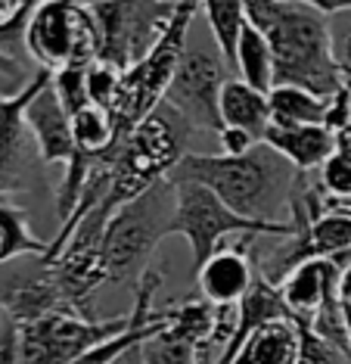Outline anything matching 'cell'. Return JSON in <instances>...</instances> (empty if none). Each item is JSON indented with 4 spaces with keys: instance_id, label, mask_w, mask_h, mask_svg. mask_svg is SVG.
<instances>
[{
    "instance_id": "obj_11",
    "label": "cell",
    "mask_w": 351,
    "mask_h": 364,
    "mask_svg": "<svg viewBox=\"0 0 351 364\" xmlns=\"http://www.w3.org/2000/svg\"><path fill=\"white\" fill-rule=\"evenodd\" d=\"M50 72L38 69V75L19 87L16 94H0V196L16 193L28 184L31 153H28V128H25V106L47 85Z\"/></svg>"
},
{
    "instance_id": "obj_14",
    "label": "cell",
    "mask_w": 351,
    "mask_h": 364,
    "mask_svg": "<svg viewBox=\"0 0 351 364\" xmlns=\"http://www.w3.org/2000/svg\"><path fill=\"white\" fill-rule=\"evenodd\" d=\"M258 277V262L246 252V246H221L218 252L196 271L199 296L221 309H237L246 299Z\"/></svg>"
},
{
    "instance_id": "obj_40",
    "label": "cell",
    "mask_w": 351,
    "mask_h": 364,
    "mask_svg": "<svg viewBox=\"0 0 351 364\" xmlns=\"http://www.w3.org/2000/svg\"><path fill=\"white\" fill-rule=\"evenodd\" d=\"M348 94H351V85H348Z\"/></svg>"
},
{
    "instance_id": "obj_39",
    "label": "cell",
    "mask_w": 351,
    "mask_h": 364,
    "mask_svg": "<svg viewBox=\"0 0 351 364\" xmlns=\"http://www.w3.org/2000/svg\"><path fill=\"white\" fill-rule=\"evenodd\" d=\"M339 205H342V209H348V212H351V200H348V203H339Z\"/></svg>"
},
{
    "instance_id": "obj_26",
    "label": "cell",
    "mask_w": 351,
    "mask_h": 364,
    "mask_svg": "<svg viewBox=\"0 0 351 364\" xmlns=\"http://www.w3.org/2000/svg\"><path fill=\"white\" fill-rule=\"evenodd\" d=\"M317 181H320L323 193L333 203H348L351 200V156L336 150L327 159V165L317 171Z\"/></svg>"
},
{
    "instance_id": "obj_29",
    "label": "cell",
    "mask_w": 351,
    "mask_h": 364,
    "mask_svg": "<svg viewBox=\"0 0 351 364\" xmlns=\"http://www.w3.org/2000/svg\"><path fill=\"white\" fill-rule=\"evenodd\" d=\"M298 333H302V349H298L296 364H351L336 346L320 339L308 324H298Z\"/></svg>"
},
{
    "instance_id": "obj_6",
    "label": "cell",
    "mask_w": 351,
    "mask_h": 364,
    "mask_svg": "<svg viewBox=\"0 0 351 364\" xmlns=\"http://www.w3.org/2000/svg\"><path fill=\"white\" fill-rule=\"evenodd\" d=\"M22 44L31 60L53 75L99 63L103 35L94 6L72 0H38L22 28Z\"/></svg>"
},
{
    "instance_id": "obj_31",
    "label": "cell",
    "mask_w": 351,
    "mask_h": 364,
    "mask_svg": "<svg viewBox=\"0 0 351 364\" xmlns=\"http://www.w3.org/2000/svg\"><path fill=\"white\" fill-rule=\"evenodd\" d=\"M218 144H221V153L224 156H246L249 150H255L261 140H255L249 131H239V128H221L218 134Z\"/></svg>"
},
{
    "instance_id": "obj_34",
    "label": "cell",
    "mask_w": 351,
    "mask_h": 364,
    "mask_svg": "<svg viewBox=\"0 0 351 364\" xmlns=\"http://www.w3.org/2000/svg\"><path fill=\"white\" fill-rule=\"evenodd\" d=\"M339 302H342V314H345V330H348V346H351V262L345 264V271H342Z\"/></svg>"
},
{
    "instance_id": "obj_17",
    "label": "cell",
    "mask_w": 351,
    "mask_h": 364,
    "mask_svg": "<svg viewBox=\"0 0 351 364\" xmlns=\"http://www.w3.org/2000/svg\"><path fill=\"white\" fill-rule=\"evenodd\" d=\"M302 349V333L292 318H280L258 327L230 364H296Z\"/></svg>"
},
{
    "instance_id": "obj_15",
    "label": "cell",
    "mask_w": 351,
    "mask_h": 364,
    "mask_svg": "<svg viewBox=\"0 0 351 364\" xmlns=\"http://www.w3.org/2000/svg\"><path fill=\"white\" fill-rule=\"evenodd\" d=\"M348 259H311V262H302L298 268H292L286 277L280 280V296L289 309V318L296 324H311V318L317 314V309L323 305V299L339 289L342 284V271Z\"/></svg>"
},
{
    "instance_id": "obj_12",
    "label": "cell",
    "mask_w": 351,
    "mask_h": 364,
    "mask_svg": "<svg viewBox=\"0 0 351 364\" xmlns=\"http://www.w3.org/2000/svg\"><path fill=\"white\" fill-rule=\"evenodd\" d=\"M53 311H75V309L63 296V289L56 284V277L50 274L47 264H40L38 271H19V274L0 280V314L10 318L13 324L19 327L31 324V321L47 318Z\"/></svg>"
},
{
    "instance_id": "obj_3",
    "label": "cell",
    "mask_w": 351,
    "mask_h": 364,
    "mask_svg": "<svg viewBox=\"0 0 351 364\" xmlns=\"http://www.w3.org/2000/svg\"><path fill=\"white\" fill-rule=\"evenodd\" d=\"M193 128L180 119L171 106H158V109L144 119L119 146L109 153V193L99 209H94L97 218L109 225V218L122 205L134 203L144 196L146 190L168 181L183 156H187V137Z\"/></svg>"
},
{
    "instance_id": "obj_7",
    "label": "cell",
    "mask_w": 351,
    "mask_h": 364,
    "mask_svg": "<svg viewBox=\"0 0 351 364\" xmlns=\"http://www.w3.org/2000/svg\"><path fill=\"white\" fill-rule=\"evenodd\" d=\"M174 193H178V205H174L171 234H178L190 243V252H193V277L221 250V240H227L233 234H242L246 240L249 237L289 240L296 234L292 225H271V221L242 218V215L227 209L208 187L193 184V181L174 184Z\"/></svg>"
},
{
    "instance_id": "obj_5",
    "label": "cell",
    "mask_w": 351,
    "mask_h": 364,
    "mask_svg": "<svg viewBox=\"0 0 351 364\" xmlns=\"http://www.w3.org/2000/svg\"><path fill=\"white\" fill-rule=\"evenodd\" d=\"M174 205H178L174 184L162 181L134 203L122 205L109 218V225L103 230V255L112 284L140 280L149 271V255L171 234Z\"/></svg>"
},
{
    "instance_id": "obj_24",
    "label": "cell",
    "mask_w": 351,
    "mask_h": 364,
    "mask_svg": "<svg viewBox=\"0 0 351 364\" xmlns=\"http://www.w3.org/2000/svg\"><path fill=\"white\" fill-rule=\"evenodd\" d=\"M140 352H144L146 364H202L196 346L183 343V339H178V336H171L165 327L158 330L156 336H149L146 343L140 346Z\"/></svg>"
},
{
    "instance_id": "obj_21",
    "label": "cell",
    "mask_w": 351,
    "mask_h": 364,
    "mask_svg": "<svg viewBox=\"0 0 351 364\" xmlns=\"http://www.w3.org/2000/svg\"><path fill=\"white\" fill-rule=\"evenodd\" d=\"M233 69L239 72V81H246L249 87L261 90V94L274 90V50L267 44V38L255 26H249V22L239 31Z\"/></svg>"
},
{
    "instance_id": "obj_16",
    "label": "cell",
    "mask_w": 351,
    "mask_h": 364,
    "mask_svg": "<svg viewBox=\"0 0 351 364\" xmlns=\"http://www.w3.org/2000/svg\"><path fill=\"white\" fill-rule=\"evenodd\" d=\"M261 144L280 153L296 171L314 175L336 153V134L323 125H271Z\"/></svg>"
},
{
    "instance_id": "obj_33",
    "label": "cell",
    "mask_w": 351,
    "mask_h": 364,
    "mask_svg": "<svg viewBox=\"0 0 351 364\" xmlns=\"http://www.w3.org/2000/svg\"><path fill=\"white\" fill-rule=\"evenodd\" d=\"M289 4H302L308 10L320 13V16H339V13H348L351 10V0H289Z\"/></svg>"
},
{
    "instance_id": "obj_20",
    "label": "cell",
    "mask_w": 351,
    "mask_h": 364,
    "mask_svg": "<svg viewBox=\"0 0 351 364\" xmlns=\"http://www.w3.org/2000/svg\"><path fill=\"white\" fill-rule=\"evenodd\" d=\"M267 100H271V125H323L333 97H317L296 85H277Z\"/></svg>"
},
{
    "instance_id": "obj_37",
    "label": "cell",
    "mask_w": 351,
    "mask_h": 364,
    "mask_svg": "<svg viewBox=\"0 0 351 364\" xmlns=\"http://www.w3.org/2000/svg\"><path fill=\"white\" fill-rule=\"evenodd\" d=\"M115 364H146V361H144V352H140V346H137V349H131L128 355H122Z\"/></svg>"
},
{
    "instance_id": "obj_2",
    "label": "cell",
    "mask_w": 351,
    "mask_h": 364,
    "mask_svg": "<svg viewBox=\"0 0 351 364\" xmlns=\"http://www.w3.org/2000/svg\"><path fill=\"white\" fill-rule=\"evenodd\" d=\"M246 22L274 50V87L296 85L317 97H336L345 87L333 60L327 16L289 0H249Z\"/></svg>"
},
{
    "instance_id": "obj_25",
    "label": "cell",
    "mask_w": 351,
    "mask_h": 364,
    "mask_svg": "<svg viewBox=\"0 0 351 364\" xmlns=\"http://www.w3.org/2000/svg\"><path fill=\"white\" fill-rule=\"evenodd\" d=\"M87 69H63V72H53V75H50L56 97H60L63 109L69 115L81 112L90 103V97H87Z\"/></svg>"
},
{
    "instance_id": "obj_18",
    "label": "cell",
    "mask_w": 351,
    "mask_h": 364,
    "mask_svg": "<svg viewBox=\"0 0 351 364\" xmlns=\"http://www.w3.org/2000/svg\"><path fill=\"white\" fill-rule=\"evenodd\" d=\"M221 122L227 128L249 131L255 140H264L271 128V100L261 90L249 87L246 81L230 78L221 90Z\"/></svg>"
},
{
    "instance_id": "obj_10",
    "label": "cell",
    "mask_w": 351,
    "mask_h": 364,
    "mask_svg": "<svg viewBox=\"0 0 351 364\" xmlns=\"http://www.w3.org/2000/svg\"><path fill=\"white\" fill-rule=\"evenodd\" d=\"M227 81V63H224L218 47L190 41L178 65V75H174L162 103L171 106L193 131L221 134V90Z\"/></svg>"
},
{
    "instance_id": "obj_8",
    "label": "cell",
    "mask_w": 351,
    "mask_h": 364,
    "mask_svg": "<svg viewBox=\"0 0 351 364\" xmlns=\"http://www.w3.org/2000/svg\"><path fill=\"white\" fill-rule=\"evenodd\" d=\"M94 13L103 35L99 63L128 72L165 35L178 13V0H99Z\"/></svg>"
},
{
    "instance_id": "obj_9",
    "label": "cell",
    "mask_w": 351,
    "mask_h": 364,
    "mask_svg": "<svg viewBox=\"0 0 351 364\" xmlns=\"http://www.w3.org/2000/svg\"><path fill=\"white\" fill-rule=\"evenodd\" d=\"M128 330V314L122 318H81L75 311H53L19 327L22 364H72L87 349Z\"/></svg>"
},
{
    "instance_id": "obj_38",
    "label": "cell",
    "mask_w": 351,
    "mask_h": 364,
    "mask_svg": "<svg viewBox=\"0 0 351 364\" xmlns=\"http://www.w3.org/2000/svg\"><path fill=\"white\" fill-rule=\"evenodd\" d=\"M72 4H85V6H94V4H99V0H72Z\"/></svg>"
},
{
    "instance_id": "obj_1",
    "label": "cell",
    "mask_w": 351,
    "mask_h": 364,
    "mask_svg": "<svg viewBox=\"0 0 351 364\" xmlns=\"http://www.w3.org/2000/svg\"><path fill=\"white\" fill-rule=\"evenodd\" d=\"M298 175L292 165L274 153L267 144H258L246 156L224 153H187L168 175L171 184L193 181L212 190L218 200L242 218L289 225V205Z\"/></svg>"
},
{
    "instance_id": "obj_23",
    "label": "cell",
    "mask_w": 351,
    "mask_h": 364,
    "mask_svg": "<svg viewBox=\"0 0 351 364\" xmlns=\"http://www.w3.org/2000/svg\"><path fill=\"white\" fill-rule=\"evenodd\" d=\"M246 4L249 0H202V13L208 28H212V41L221 50L227 69H233L239 31L246 28Z\"/></svg>"
},
{
    "instance_id": "obj_35",
    "label": "cell",
    "mask_w": 351,
    "mask_h": 364,
    "mask_svg": "<svg viewBox=\"0 0 351 364\" xmlns=\"http://www.w3.org/2000/svg\"><path fill=\"white\" fill-rule=\"evenodd\" d=\"M0 75H10V78H19V75H22L19 63H16L13 56L4 50V47H0Z\"/></svg>"
},
{
    "instance_id": "obj_32",
    "label": "cell",
    "mask_w": 351,
    "mask_h": 364,
    "mask_svg": "<svg viewBox=\"0 0 351 364\" xmlns=\"http://www.w3.org/2000/svg\"><path fill=\"white\" fill-rule=\"evenodd\" d=\"M0 364H22L19 361V324L0 314Z\"/></svg>"
},
{
    "instance_id": "obj_19",
    "label": "cell",
    "mask_w": 351,
    "mask_h": 364,
    "mask_svg": "<svg viewBox=\"0 0 351 364\" xmlns=\"http://www.w3.org/2000/svg\"><path fill=\"white\" fill-rule=\"evenodd\" d=\"M72 131H75V153L90 156V159H103L122 144V131L112 109H103L97 103H87L81 112L72 115Z\"/></svg>"
},
{
    "instance_id": "obj_27",
    "label": "cell",
    "mask_w": 351,
    "mask_h": 364,
    "mask_svg": "<svg viewBox=\"0 0 351 364\" xmlns=\"http://www.w3.org/2000/svg\"><path fill=\"white\" fill-rule=\"evenodd\" d=\"M119 87H122V69H115L109 63H94L87 69V97L90 103L112 109L119 100Z\"/></svg>"
},
{
    "instance_id": "obj_36",
    "label": "cell",
    "mask_w": 351,
    "mask_h": 364,
    "mask_svg": "<svg viewBox=\"0 0 351 364\" xmlns=\"http://www.w3.org/2000/svg\"><path fill=\"white\" fill-rule=\"evenodd\" d=\"M336 150L345 153V156H351V122L336 134Z\"/></svg>"
},
{
    "instance_id": "obj_28",
    "label": "cell",
    "mask_w": 351,
    "mask_h": 364,
    "mask_svg": "<svg viewBox=\"0 0 351 364\" xmlns=\"http://www.w3.org/2000/svg\"><path fill=\"white\" fill-rule=\"evenodd\" d=\"M327 28H330L333 60H336L339 72H342V81H345V87H348L351 85V10L339 13V16H330Z\"/></svg>"
},
{
    "instance_id": "obj_4",
    "label": "cell",
    "mask_w": 351,
    "mask_h": 364,
    "mask_svg": "<svg viewBox=\"0 0 351 364\" xmlns=\"http://www.w3.org/2000/svg\"><path fill=\"white\" fill-rule=\"evenodd\" d=\"M199 4H202V0H178V13H174V19L168 22L165 35L156 41V47L137 65L122 72L119 100L112 106L122 140L162 106L174 75H178L183 50H187V44H190V28H193V22L199 16Z\"/></svg>"
},
{
    "instance_id": "obj_13",
    "label": "cell",
    "mask_w": 351,
    "mask_h": 364,
    "mask_svg": "<svg viewBox=\"0 0 351 364\" xmlns=\"http://www.w3.org/2000/svg\"><path fill=\"white\" fill-rule=\"evenodd\" d=\"M25 128H28L31 144H35V150L44 165H63L65 168V165L75 159L72 115L63 109L50 78H47V85H40V90L31 97V103L25 106Z\"/></svg>"
},
{
    "instance_id": "obj_22",
    "label": "cell",
    "mask_w": 351,
    "mask_h": 364,
    "mask_svg": "<svg viewBox=\"0 0 351 364\" xmlns=\"http://www.w3.org/2000/svg\"><path fill=\"white\" fill-rule=\"evenodd\" d=\"M50 250L47 240H38L28 228V215L19 205L0 196V264L22 259V255H38L44 259Z\"/></svg>"
},
{
    "instance_id": "obj_30",
    "label": "cell",
    "mask_w": 351,
    "mask_h": 364,
    "mask_svg": "<svg viewBox=\"0 0 351 364\" xmlns=\"http://www.w3.org/2000/svg\"><path fill=\"white\" fill-rule=\"evenodd\" d=\"M35 4L38 0H0V35L25 26L31 10H35Z\"/></svg>"
}]
</instances>
